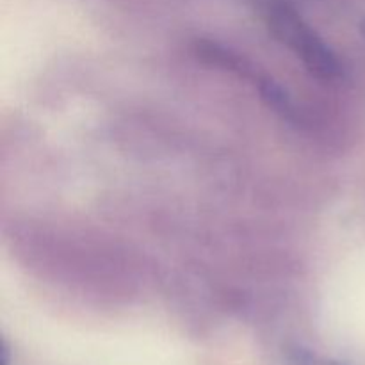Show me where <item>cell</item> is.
Returning a JSON list of instances; mask_svg holds the SVG:
<instances>
[{"label":"cell","mask_w":365,"mask_h":365,"mask_svg":"<svg viewBox=\"0 0 365 365\" xmlns=\"http://www.w3.org/2000/svg\"><path fill=\"white\" fill-rule=\"evenodd\" d=\"M267 25L274 38L291 48L314 77L327 84L344 81L346 68L337 52L294 11L284 6L271 7L267 11Z\"/></svg>","instance_id":"cell-1"},{"label":"cell","mask_w":365,"mask_h":365,"mask_svg":"<svg viewBox=\"0 0 365 365\" xmlns=\"http://www.w3.org/2000/svg\"><path fill=\"white\" fill-rule=\"evenodd\" d=\"M192 52H195L196 59L200 63L207 64V66H214L217 70L228 71V73L235 75V77L252 82V84L259 77L260 71H262L260 68L255 66L253 61L242 56L241 52H235L230 46L220 45V43L196 41L195 46H192Z\"/></svg>","instance_id":"cell-2"},{"label":"cell","mask_w":365,"mask_h":365,"mask_svg":"<svg viewBox=\"0 0 365 365\" xmlns=\"http://www.w3.org/2000/svg\"><path fill=\"white\" fill-rule=\"evenodd\" d=\"M253 88L259 91L262 102L273 110L277 116L291 125H303V114L298 103L291 96V93L284 88L278 81H274L266 71H260L259 77L253 82Z\"/></svg>","instance_id":"cell-3"},{"label":"cell","mask_w":365,"mask_h":365,"mask_svg":"<svg viewBox=\"0 0 365 365\" xmlns=\"http://www.w3.org/2000/svg\"><path fill=\"white\" fill-rule=\"evenodd\" d=\"M285 360L287 365H327V359H321L303 346H291L285 353Z\"/></svg>","instance_id":"cell-4"},{"label":"cell","mask_w":365,"mask_h":365,"mask_svg":"<svg viewBox=\"0 0 365 365\" xmlns=\"http://www.w3.org/2000/svg\"><path fill=\"white\" fill-rule=\"evenodd\" d=\"M0 365H11V348L6 341L0 346Z\"/></svg>","instance_id":"cell-5"},{"label":"cell","mask_w":365,"mask_h":365,"mask_svg":"<svg viewBox=\"0 0 365 365\" xmlns=\"http://www.w3.org/2000/svg\"><path fill=\"white\" fill-rule=\"evenodd\" d=\"M327 365H344V364L337 362V360H328V359H327Z\"/></svg>","instance_id":"cell-6"}]
</instances>
